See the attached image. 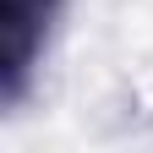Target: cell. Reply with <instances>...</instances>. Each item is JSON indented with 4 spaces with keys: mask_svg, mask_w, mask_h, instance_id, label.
I'll return each instance as SVG.
<instances>
[{
    "mask_svg": "<svg viewBox=\"0 0 153 153\" xmlns=\"http://www.w3.org/2000/svg\"><path fill=\"white\" fill-rule=\"evenodd\" d=\"M44 11H49V0H0V22H6V71L11 76H22Z\"/></svg>",
    "mask_w": 153,
    "mask_h": 153,
    "instance_id": "1",
    "label": "cell"
}]
</instances>
